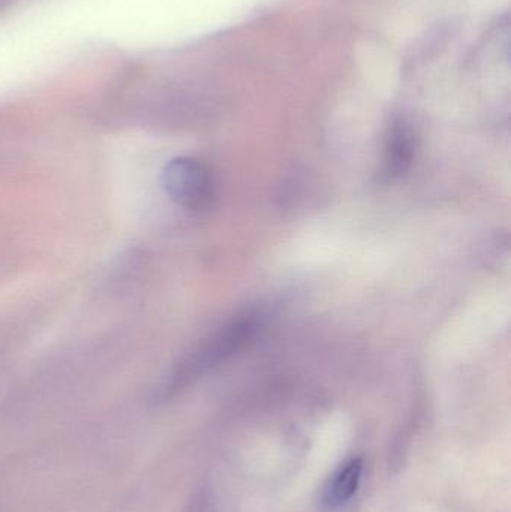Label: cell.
<instances>
[{
    "instance_id": "1",
    "label": "cell",
    "mask_w": 511,
    "mask_h": 512,
    "mask_svg": "<svg viewBox=\"0 0 511 512\" xmlns=\"http://www.w3.org/2000/svg\"><path fill=\"white\" fill-rule=\"evenodd\" d=\"M161 183L168 197L185 209L203 210L212 203V176L197 159H171L162 170Z\"/></svg>"
},
{
    "instance_id": "2",
    "label": "cell",
    "mask_w": 511,
    "mask_h": 512,
    "mask_svg": "<svg viewBox=\"0 0 511 512\" xmlns=\"http://www.w3.org/2000/svg\"><path fill=\"white\" fill-rule=\"evenodd\" d=\"M260 327L261 316L258 313L248 312L237 316L195 352L189 366L203 369L231 357L254 339Z\"/></svg>"
},
{
    "instance_id": "3",
    "label": "cell",
    "mask_w": 511,
    "mask_h": 512,
    "mask_svg": "<svg viewBox=\"0 0 511 512\" xmlns=\"http://www.w3.org/2000/svg\"><path fill=\"white\" fill-rule=\"evenodd\" d=\"M414 134L404 122H396L387 137L386 155H384V180H395L407 173L413 164Z\"/></svg>"
},
{
    "instance_id": "4",
    "label": "cell",
    "mask_w": 511,
    "mask_h": 512,
    "mask_svg": "<svg viewBox=\"0 0 511 512\" xmlns=\"http://www.w3.org/2000/svg\"><path fill=\"white\" fill-rule=\"evenodd\" d=\"M362 472L363 462L360 459L350 460L341 466L324 489V504L329 505L330 508H339L348 504L359 490Z\"/></svg>"
}]
</instances>
